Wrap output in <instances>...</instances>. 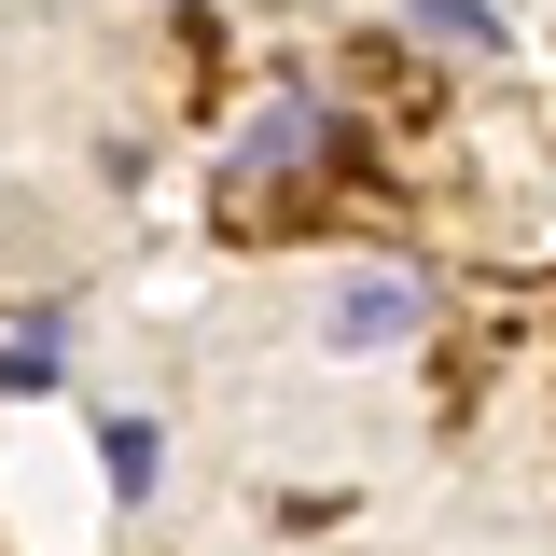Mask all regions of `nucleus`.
<instances>
[{
  "label": "nucleus",
  "mask_w": 556,
  "mask_h": 556,
  "mask_svg": "<svg viewBox=\"0 0 556 556\" xmlns=\"http://www.w3.org/2000/svg\"><path fill=\"white\" fill-rule=\"evenodd\" d=\"M417 320H431V278H417V265H362L334 292V348H404Z\"/></svg>",
  "instance_id": "nucleus-2"
},
{
  "label": "nucleus",
  "mask_w": 556,
  "mask_h": 556,
  "mask_svg": "<svg viewBox=\"0 0 556 556\" xmlns=\"http://www.w3.org/2000/svg\"><path fill=\"white\" fill-rule=\"evenodd\" d=\"M320 153H334V112L278 84V112H265V126H251V139H237V181H223V195H237V223H265V195L292 208V195H306V181H320Z\"/></svg>",
  "instance_id": "nucleus-1"
},
{
  "label": "nucleus",
  "mask_w": 556,
  "mask_h": 556,
  "mask_svg": "<svg viewBox=\"0 0 556 556\" xmlns=\"http://www.w3.org/2000/svg\"><path fill=\"white\" fill-rule=\"evenodd\" d=\"M417 28H431V42H473V56H501V14H486V0H404Z\"/></svg>",
  "instance_id": "nucleus-3"
},
{
  "label": "nucleus",
  "mask_w": 556,
  "mask_h": 556,
  "mask_svg": "<svg viewBox=\"0 0 556 556\" xmlns=\"http://www.w3.org/2000/svg\"><path fill=\"white\" fill-rule=\"evenodd\" d=\"M112 486H126V501L153 486V431H139V417H112Z\"/></svg>",
  "instance_id": "nucleus-4"
}]
</instances>
